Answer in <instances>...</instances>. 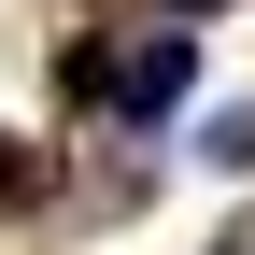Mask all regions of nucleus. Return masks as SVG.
<instances>
[{"label": "nucleus", "instance_id": "f257e3e1", "mask_svg": "<svg viewBox=\"0 0 255 255\" xmlns=\"http://www.w3.org/2000/svg\"><path fill=\"white\" fill-rule=\"evenodd\" d=\"M114 100H128V128H170L199 100V28H156L142 57H114Z\"/></svg>", "mask_w": 255, "mask_h": 255}, {"label": "nucleus", "instance_id": "f03ea898", "mask_svg": "<svg viewBox=\"0 0 255 255\" xmlns=\"http://www.w3.org/2000/svg\"><path fill=\"white\" fill-rule=\"evenodd\" d=\"M28 184H43V156H28V142H0V213H14Z\"/></svg>", "mask_w": 255, "mask_h": 255}, {"label": "nucleus", "instance_id": "7ed1b4c3", "mask_svg": "<svg viewBox=\"0 0 255 255\" xmlns=\"http://www.w3.org/2000/svg\"><path fill=\"white\" fill-rule=\"evenodd\" d=\"M213 156H227V170H255V100H241L227 128H213Z\"/></svg>", "mask_w": 255, "mask_h": 255}, {"label": "nucleus", "instance_id": "20e7f679", "mask_svg": "<svg viewBox=\"0 0 255 255\" xmlns=\"http://www.w3.org/2000/svg\"><path fill=\"white\" fill-rule=\"evenodd\" d=\"M184 14H199V0H184Z\"/></svg>", "mask_w": 255, "mask_h": 255}]
</instances>
